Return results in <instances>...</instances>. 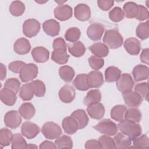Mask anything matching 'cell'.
Wrapping results in <instances>:
<instances>
[{
    "mask_svg": "<svg viewBox=\"0 0 149 149\" xmlns=\"http://www.w3.org/2000/svg\"><path fill=\"white\" fill-rule=\"evenodd\" d=\"M118 127L121 132L125 134L132 140L140 136L142 132L141 127L139 123L126 119L120 122Z\"/></svg>",
    "mask_w": 149,
    "mask_h": 149,
    "instance_id": "cell-1",
    "label": "cell"
},
{
    "mask_svg": "<svg viewBox=\"0 0 149 149\" xmlns=\"http://www.w3.org/2000/svg\"><path fill=\"white\" fill-rule=\"evenodd\" d=\"M103 42L108 48L116 49L122 46L123 39L118 30L111 29L105 31L103 37Z\"/></svg>",
    "mask_w": 149,
    "mask_h": 149,
    "instance_id": "cell-2",
    "label": "cell"
},
{
    "mask_svg": "<svg viewBox=\"0 0 149 149\" xmlns=\"http://www.w3.org/2000/svg\"><path fill=\"white\" fill-rule=\"evenodd\" d=\"M94 128L100 133L109 136H115L118 131V125L109 119L102 120L95 125Z\"/></svg>",
    "mask_w": 149,
    "mask_h": 149,
    "instance_id": "cell-3",
    "label": "cell"
},
{
    "mask_svg": "<svg viewBox=\"0 0 149 149\" xmlns=\"http://www.w3.org/2000/svg\"><path fill=\"white\" fill-rule=\"evenodd\" d=\"M41 132L45 138L50 140L58 138L62 133L61 127L52 122L45 123L42 127Z\"/></svg>",
    "mask_w": 149,
    "mask_h": 149,
    "instance_id": "cell-4",
    "label": "cell"
},
{
    "mask_svg": "<svg viewBox=\"0 0 149 149\" xmlns=\"http://www.w3.org/2000/svg\"><path fill=\"white\" fill-rule=\"evenodd\" d=\"M38 74V67L34 63L25 64L19 72V77L22 81L26 83L33 80Z\"/></svg>",
    "mask_w": 149,
    "mask_h": 149,
    "instance_id": "cell-5",
    "label": "cell"
},
{
    "mask_svg": "<svg viewBox=\"0 0 149 149\" xmlns=\"http://www.w3.org/2000/svg\"><path fill=\"white\" fill-rule=\"evenodd\" d=\"M40 22L34 19L26 20L23 24V33L27 37H35L40 30Z\"/></svg>",
    "mask_w": 149,
    "mask_h": 149,
    "instance_id": "cell-6",
    "label": "cell"
},
{
    "mask_svg": "<svg viewBox=\"0 0 149 149\" xmlns=\"http://www.w3.org/2000/svg\"><path fill=\"white\" fill-rule=\"evenodd\" d=\"M116 86L118 90L123 93L132 90L134 86V81L129 73H123L116 81Z\"/></svg>",
    "mask_w": 149,
    "mask_h": 149,
    "instance_id": "cell-7",
    "label": "cell"
},
{
    "mask_svg": "<svg viewBox=\"0 0 149 149\" xmlns=\"http://www.w3.org/2000/svg\"><path fill=\"white\" fill-rule=\"evenodd\" d=\"M5 125L11 129H16L20 125L22 122L21 115L19 111L12 110L7 112L3 118Z\"/></svg>",
    "mask_w": 149,
    "mask_h": 149,
    "instance_id": "cell-8",
    "label": "cell"
},
{
    "mask_svg": "<svg viewBox=\"0 0 149 149\" xmlns=\"http://www.w3.org/2000/svg\"><path fill=\"white\" fill-rule=\"evenodd\" d=\"M123 98L126 105L129 107L136 108L140 106L143 102L141 96L135 91H129L122 93Z\"/></svg>",
    "mask_w": 149,
    "mask_h": 149,
    "instance_id": "cell-9",
    "label": "cell"
},
{
    "mask_svg": "<svg viewBox=\"0 0 149 149\" xmlns=\"http://www.w3.org/2000/svg\"><path fill=\"white\" fill-rule=\"evenodd\" d=\"M40 131V127L36 123L31 122H25L21 126L22 134L29 139L36 137Z\"/></svg>",
    "mask_w": 149,
    "mask_h": 149,
    "instance_id": "cell-10",
    "label": "cell"
},
{
    "mask_svg": "<svg viewBox=\"0 0 149 149\" xmlns=\"http://www.w3.org/2000/svg\"><path fill=\"white\" fill-rule=\"evenodd\" d=\"M58 95L63 102L70 103L75 98V90L71 85L65 84L59 90Z\"/></svg>",
    "mask_w": 149,
    "mask_h": 149,
    "instance_id": "cell-11",
    "label": "cell"
},
{
    "mask_svg": "<svg viewBox=\"0 0 149 149\" xmlns=\"http://www.w3.org/2000/svg\"><path fill=\"white\" fill-rule=\"evenodd\" d=\"M54 16L60 21H65L72 16V8L68 5L57 6L54 10Z\"/></svg>",
    "mask_w": 149,
    "mask_h": 149,
    "instance_id": "cell-12",
    "label": "cell"
},
{
    "mask_svg": "<svg viewBox=\"0 0 149 149\" xmlns=\"http://www.w3.org/2000/svg\"><path fill=\"white\" fill-rule=\"evenodd\" d=\"M87 80L90 88H99L104 83L102 74L98 70H93L87 74Z\"/></svg>",
    "mask_w": 149,
    "mask_h": 149,
    "instance_id": "cell-13",
    "label": "cell"
},
{
    "mask_svg": "<svg viewBox=\"0 0 149 149\" xmlns=\"http://www.w3.org/2000/svg\"><path fill=\"white\" fill-rule=\"evenodd\" d=\"M74 17L81 22L87 21L91 17V10L90 7L84 3L77 5L74 9Z\"/></svg>",
    "mask_w": 149,
    "mask_h": 149,
    "instance_id": "cell-14",
    "label": "cell"
},
{
    "mask_svg": "<svg viewBox=\"0 0 149 149\" xmlns=\"http://www.w3.org/2000/svg\"><path fill=\"white\" fill-rule=\"evenodd\" d=\"M104 31V28L102 24L94 23L88 27L87 29V35L90 40L93 41H98L101 40Z\"/></svg>",
    "mask_w": 149,
    "mask_h": 149,
    "instance_id": "cell-15",
    "label": "cell"
},
{
    "mask_svg": "<svg viewBox=\"0 0 149 149\" xmlns=\"http://www.w3.org/2000/svg\"><path fill=\"white\" fill-rule=\"evenodd\" d=\"M87 112L91 118L99 120L104 115L105 108L101 103H94L87 106Z\"/></svg>",
    "mask_w": 149,
    "mask_h": 149,
    "instance_id": "cell-16",
    "label": "cell"
},
{
    "mask_svg": "<svg viewBox=\"0 0 149 149\" xmlns=\"http://www.w3.org/2000/svg\"><path fill=\"white\" fill-rule=\"evenodd\" d=\"M124 48L130 55H137L140 51L141 44L138 39L130 37L124 42Z\"/></svg>",
    "mask_w": 149,
    "mask_h": 149,
    "instance_id": "cell-17",
    "label": "cell"
},
{
    "mask_svg": "<svg viewBox=\"0 0 149 149\" xmlns=\"http://www.w3.org/2000/svg\"><path fill=\"white\" fill-rule=\"evenodd\" d=\"M42 28L44 32L51 37L58 36L60 31L59 23L54 19H49L45 21L42 24Z\"/></svg>",
    "mask_w": 149,
    "mask_h": 149,
    "instance_id": "cell-18",
    "label": "cell"
},
{
    "mask_svg": "<svg viewBox=\"0 0 149 149\" xmlns=\"http://www.w3.org/2000/svg\"><path fill=\"white\" fill-rule=\"evenodd\" d=\"M31 55L34 61L37 63L47 62L49 56V52L43 47H37L33 49Z\"/></svg>",
    "mask_w": 149,
    "mask_h": 149,
    "instance_id": "cell-19",
    "label": "cell"
},
{
    "mask_svg": "<svg viewBox=\"0 0 149 149\" xmlns=\"http://www.w3.org/2000/svg\"><path fill=\"white\" fill-rule=\"evenodd\" d=\"M14 51L19 55H25L31 49V45L28 40L25 38L17 39L13 45Z\"/></svg>",
    "mask_w": 149,
    "mask_h": 149,
    "instance_id": "cell-20",
    "label": "cell"
},
{
    "mask_svg": "<svg viewBox=\"0 0 149 149\" xmlns=\"http://www.w3.org/2000/svg\"><path fill=\"white\" fill-rule=\"evenodd\" d=\"M0 98L2 102L8 106L13 105L17 100L16 94L12 90L5 87L1 89Z\"/></svg>",
    "mask_w": 149,
    "mask_h": 149,
    "instance_id": "cell-21",
    "label": "cell"
},
{
    "mask_svg": "<svg viewBox=\"0 0 149 149\" xmlns=\"http://www.w3.org/2000/svg\"><path fill=\"white\" fill-rule=\"evenodd\" d=\"M115 148H129L132 144V140L122 132L115 134L113 137Z\"/></svg>",
    "mask_w": 149,
    "mask_h": 149,
    "instance_id": "cell-22",
    "label": "cell"
},
{
    "mask_svg": "<svg viewBox=\"0 0 149 149\" xmlns=\"http://www.w3.org/2000/svg\"><path fill=\"white\" fill-rule=\"evenodd\" d=\"M149 68L147 66L137 65L134 67L132 70V74L136 81L144 80L148 77Z\"/></svg>",
    "mask_w": 149,
    "mask_h": 149,
    "instance_id": "cell-23",
    "label": "cell"
},
{
    "mask_svg": "<svg viewBox=\"0 0 149 149\" xmlns=\"http://www.w3.org/2000/svg\"><path fill=\"white\" fill-rule=\"evenodd\" d=\"M62 126L65 132L69 134H74L79 129L77 122L71 116H67L63 119Z\"/></svg>",
    "mask_w": 149,
    "mask_h": 149,
    "instance_id": "cell-24",
    "label": "cell"
},
{
    "mask_svg": "<svg viewBox=\"0 0 149 149\" xmlns=\"http://www.w3.org/2000/svg\"><path fill=\"white\" fill-rule=\"evenodd\" d=\"M77 122L79 129H81L84 128L88 124L89 119L84 110L79 109L73 111L71 115Z\"/></svg>",
    "mask_w": 149,
    "mask_h": 149,
    "instance_id": "cell-25",
    "label": "cell"
},
{
    "mask_svg": "<svg viewBox=\"0 0 149 149\" xmlns=\"http://www.w3.org/2000/svg\"><path fill=\"white\" fill-rule=\"evenodd\" d=\"M89 49L95 56L103 58L107 56L109 54L108 47L104 43L96 42L89 47Z\"/></svg>",
    "mask_w": 149,
    "mask_h": 149,
    "instance_id": "cell-26",
    "label": "cell"
},
{
    "mask_svg": "<svg viewBox=\"0 0 149 149\" xmlns=\"http://www.w3.org/2000/svg\"><path fill=\"white\" fill-rule=\"evenodd\" d=\"M101 100V93L98 89H93L90 90L86 97L84 98L83 103L88 106L92 104L100 102Z\"/></svg>",
    "mask_w": 149,
    "mask_h": 149,
    "instance_id": "cell-27",
    "label": "cell"
},
{
    "mask_svg": "<svg viewBox=\"0 0 149 149\" xmlns=\"http://www.w3.org/2000/svg\"><path fill=\"white\" fill-rule=\"evenodd\" d=\"M21 116L25 119H30L35 115L36 109L34 105L30 102H25L21 105L19 109Z\"/></svg>",
    "mask_w": 149,
    "mask_h": 149,
    "instance_id": "cell-28",
    "label": "cell"
},
{
    "mask_svg": "<svg viewBox=\"0 0 149 149\" xmlns=\"http://www.w3.org/2000/svg\"><path fill=\"white\" fill-rule=\"evenodd\" d=\"M127 110L126 106L123 105H116L111 110L110 115L112 119L117 122H122L125 120V115Z\"/></svg>",
    "mask_w": 149,
    "mask_h": 149,
    "instance_id": "cell-29",
    "label": "cell"
},
{
    "mask_svg": "<svg viewBox=\"0 0 149 149\" xmlns=\"http://www.w3.org/2000/svg\"><path fill=\"white\" fill-rule=\"evenodd\" d=\"M68 47L69 53L76 58L81 57L86 52V47L81 41H76L72 44L68 45Z\"/></svg>",
    "mask_w": 149,
    "mask_h": 149,
    "instance_id": "cell-30",
    "label": "cell"
},
{
    "mask_svg": "<svg viewBox=\"0 0 149 149\" xmlns=\"http://www.w3.org/2000/svg\"><path fill=\"white\" fill-rule=\"evenodd\" d=\"M120 75L121 70L115 66H109L105 71V81L108 83L116 81Z\"/></svg>",
    "mask_w": 149,
    "mask_h": 149,
    "instance_id": "cell-31",
    "label": "cell"
},
{
    "mask_svg": "<svg viewBox=\"0 0 149 149\" xmlns=\"http://www.w3.org/2000/svg\"><path fill=\"white\" fill-rule=\"evenodd\" d=\"M75 74L74 69L68 65L62 66L59 69V75L61 79L65 82L71 81Z\"/></svg>",
    "mask_w": 149,
    "mask_h": 149,
    "instance_id": "cell-32",
    "label": "cell"
},
{
    "mask_svg": "<svg viewBox=\"0 0 149 149\" xmlns=\"http://www.w3.org/2000/svg\"><path fill=\"white\" fill-rule=\"evenodd\" d=\"M73 85L76 89L80 91H86L90 88L87 84V74L81 73L77 75L73 81Z\"/></svg>",
    "mask_w": 149,
    "mask_h": 149,
    "instance_id": "cell-33",
    "label": "cell"
},
{
    "mask_svg": "<svg viewBox=\"0 0 149 149\" xmlns=\"http://www.w3.org/2000/svg\"><path fill=\"white\" fill-rule=\"evenodd\" d=\"M30 84L34 94L36 97H42L45 95L46 87L43 81L40 80H36L30 82Z\"/></svg>",
    "mask_w": 149,
    "mask_h": 149,
    "instance_id": "cell-34",
    "label": "cell"
},
{
    "mask_svg": "<svg viewBox=\"0 0 149 149\" xmlns=\"http://www.w3.org/2000/svg\"><path fill=\"white\" fill-rule=\"evenodd\" d=\"M137 6L138 5L133 2H127L125 3L123 7L124 16L128 19L136 17L137 13Z\"/></svg>",
    "mask_w": 149,
    "mask_h": 149,
    "instance_id": "cell-35",
    "label": "cell"
},
{
    "mask_svg": "<svg viewBox=\"0 0 149 149\" xmlns=\"http://www.w3.org/2000/svg\"><path fill=\"white\" fill-rule=\"evenodd\" d=\"M25 10L24 4L20 1H13L9 6V12L14 16L22 15Z\"/></svg>",
    "mask_w": 149,
    "mask_h": 149,
    "instance_id": "cell-36",
    "label": "cell"
},
{
    "mask_svg": "<svg viewBox=\"0 0 149 149\" xmlns=\"http://www.w3.org/2000/svg\"><path fill=\"white\" fill-rule=\"evenodd\" d=\"M13 134L7 128H2L0 130V145L1 147L9 146L12 142Z\"/></svg>",
    "mask_w": 149,
    "mask_h": 149,
    "instance_id": "cell-37",
    "label": "cell"
},
{
    "mask_svg": "<svg viewBox=\"0 0 149 149\" xmlns=\"http://www.w3.org/2000/svg\"><path fill=\"white\" fill-rule=\"evenodd\" d=\"M141 116L142 115L140 110L136 108H130L126 110L125 115V119L138 123L141 120Z\"/></svg>",
    "mask_w": 149,
    "mask_h": 149,
    "instance_id": "cell-38",
    "label": "cell"
},
{
    "mask_svg": "<svg viewBox=\"0 0 149 149\" xmlns=\"http://www.w3.org/2000/svg\"><path fill=\"white\" fill-rule=\"evenodd\" d=\"M27 144L20 133H15L13 134L11 142V148L12 149L27 148Z\"/></svg>",
    "mask_w": 149,
    "mask_h": 149,
    "instance_id": "cell-39",
    "label": "cell"
},
{
    "mask_svg": "<svg viewBox=\"0 0 149 149\" xmlns=\"http://www.w3.org/2000/svg\"><path fill=\"white\" fill-rule=\"evenodd\" d=\"M55 144L57 148H72L73 147V141L71 137L66 135H63L56 139Z\"/></svg>",
    "mask_w": 149,
    "mask_h": 149,
    "instance_id": "cell-40",
    "label": "cell"
},
{
    "mask_svg": "<svg viewBox=\"0 0 149 149\" xmlns=\"http://www.w3.org/2000/svg\"><path fill=\"white\" fill-rule=\"evenodd\" d=\"M136 35L140 39L144 40L149 36V24L148 21L140 23L136 29Z\"/></svg>",
    "mask_w": 149,
    "mask_h": 149,
    "instance_id": "cell-41",
    "label": "cell"
},
{
    "mask_svg": "<svg viewBox=\"0 0 149 149\" xmlns=\"http://www.w3.org/2000/svg\"><path fill=\"white\" fill-rule=\"evenodd\" d=\"M69 56L66 52L54 51L51 54V59L55 63L63 65L68 62Z\"/></svg>",
    "mask_w": 149,
    "mask_h": 149,
    "instance_id": "cell-42",
    "label": "cell"
},
{
    "mask_svg": "<svg viewBox=\"0 0 149 149\" xmlns=\"http://www.w3.org/2000/svg\"><path fill=\"white\" fill-rule=\"evenodd\" d=\"M133 147L135 148H149V139L146 134H143L133 140Z\"/></svg>",
    "mask_w": 149,
    "mask_h": 149,
    "instance_id": "cell-43",
    "label": "cell"
},
{
    "mask_svg": "<svg viewBox=\"0 0 149 149\" xmlns=\"http://www.w3.org/2000/svg\"><path fill=\"white\" fill-rule=\"evenodd\" d=\"M81 32L77 27H71L67 30L65 34V38L66 41L75 42L77 41L80 37Z\"/></svg>",
    "mask_w": 149,
    "mask_h": 149,
    "instance_id": "cell-44",
    "label": "cell"
},
{
    "mask_svg": "<svg viewBox=\"0 0 149 149\" xmlns=\"http://www.w3.org/2000/svg\"><path fill=\"white\" fill-rule=\"evenodd\" d=\"M34 95L33 91L31 89L30 83L23 84L20 88L19 96L23 101L31 100Z\"/></svg>",
    "mask_w": 149,
    "mask_h": 149,
    "instance_id": "cell-45",
    "label": "cell"
},
{
    "mask_svg": "<svg viewBox=\"0 0 149 149\" xmlns=\"http://www.w3.org/2000/svg\"><path fill=\"white\" fill-rule=\"evenodd\" d=\"M124 13L123 10L118 6L113 8L109 12V19L114 22H119L124 19Z\"/></svg>",
    "mask_w": 149,
    "mask_h": 149,
    "instance_id": "cell-46",
    "label": "cell"
},
{
    "mask_svg": "<svg viewBox=\"0 0 149 149\" xmlns=\"http://www.w3.org/2000/svg\"><path fill=\"white\" fill-rule=\"evenodd\" d=\"M88 63L91 69L98 70L102 68L104 65V60L102 58H100L95 55L91 56L88 59Z\"/></svg>",
    "mask_w": 149,
    "mask_h": 149,
    "instance_id": "cell-47",
    "label": "cell"
},
{
    "mask_svg": "<svg viewBox=\"0 0 149 149\" xmlns=\"http://www.w3.org/2000/svg\"><path fill=\"white\" fill-rule=\"evenodd\" d=\"M98 141L101 147V148L104 149H112L115 148L113 139L110 137L109 136L103 135L100 137Z\"/></svg>",
    "mask_w": 149,
    "mask_h": 149,
    "instance_id": "cell-48",
    "label": "cell"
},
{
    "mask_svg": "<svg viewBox=\"0 0 149 149\" xmlns=\"http://www.w3.org/2000/svg\"><path fill=\"white\" fill-rule=\"evenodd\" d=\"M20 83L17 78H9L6 80L4 84V87L9 88L17 94L20 89Z\"/></svg>",
    "mask_w": 149,
    "mask_h": 149,
    "instance_id": "cell-49",
    "label": "cell"
},
{
    "mask_svg": "<svg viewBox=\"0 0 149 149\" xmlns=\"http://www.w3.org/2000/svg\"><path fill=\"white\" fill-rule=\"evenodd\" d=\"M134 89V91L139 93L143 98H144L147 101L148 100V85L147 82L137 84Z\"/></svg>",
    "mask_w": 149,
    "mask_h": 149,
    "instance_id": "cell-50",
    "label": "cell"
},
{
    "mask_svg": "<svg viewBox=\"0 0 149 149\" xmlns=\"http://www.w3.org/2000/svg\"><path fill=\"white\" fill-rule=\"evenodd\" d=\"M52 46L54 51L66 52L67 45L64 39L61 37H58L54 39Z\"/></svg>",
    "mask_w": 149,
    "mask_h": 149,
    "instance_id": "cell-51",
    "label": "cell"
},
{
    "mask_svg": "<svg viewBox=\"0 0 149 149\" xmlns=\"http://www.w3.org/2000/svg\"><path fill=\"white\" fill-rule=\"evenodd\" d=\"M149 13L148 9L143 5H139L137 6V13L136 19L139 21H143L148 19Z\"/></svg>",
    "mask_w": 149,
    "mask_h": 149,
    "instance_id": "cell-52",
    "label": "cell"
},
{
    "mask_svg": "<svg viewBox=\"0 0 149 149\" xmlns=\"http://www.w3.org/2000/svg\"><path fill=\"white\" fill-rule=\"evenodd\" d=\"M25 64L26 63L22 61H16L10 63L8 66V68L10 71L15 73H19Z\"/></svg>",
    "mask_w": 149,
    "mask_h": 149,
    "instance_id": "cell-53",
    "label": "cell"
},
{
    "mask_svg": "<svg viewBox=\"0 0 149 149\" xmlns=\"http://www.w3.org/2000/svg\"><path fill=\"white\" fill-rule=\"evenodd\" d=\"M114 1H104L98 0L97 1V5L99 8L104 11H107L109 10L113 5Z\"/></svg>",
    "mask_w": 149,
    "mask_h": 149,
    "instance_id": "cell-54",
    "label": "cell"
},
{
    "mask_svg": "<svg viewBox=\"0 0 149 149\" xmlns=\"http://www.w3.org/2000/svg\"><path fill=\"white\" fill-rule=\"evenodd\" d=\"M84 148L86 149L101 148V147H100L98 140H97L95 139H91L86 142Z\"/></svg>",
    "mask_w": 149,
    "mask_h": 149,
    "instance_id": "cell-55",
    "label": "cell"
},
{
    "mask_svg": "<svg viewBox=\"0 0 149 149\" xmlns=\"http://www.w3.org/2000/svg\"><path fill=\"white\" fill-rule=\"evenodd\" d=\"M149 49L148 48L143 49L140 54V60L143 63L148 65L149 63Z\"/></svg>",
    "mask_w": 149,
    "mask_h": 149,
    "instance_id": "cell-56",
    "label": "cell"
},
{
    "mask_svg": "<svg viewBox=\"0 0 149 149\" xmlns=\"http://www.w3.org/2000/svg\"><path fill=\"white\" fill-rule=\"evenodd\" d=\"M39 147H40V149H46V148L56 149V148H57L55 144L52 141H43L42 143H41Z\"/></svg>",
    "mask_w": 149,
    "mask_h": 149,
    "instance_id": "cell-57",
    "label": "cell"
},
{
    "mask_svg": "<svg viewBox=\"0 0 149 149\" xmlns=\"http://www.w3.org/2000/svg\"><path fill=\"white\" fill-rule=\"evenodd\" d=\"M0 66H1V72H0L1 80H3L6 76V68L5 66L2 63L0 64Z\"/></svg>",
    "mask_w": 149,
    "mask_h": 149,
    "instance_id": "cell-58",
    "label": "cell"
},
{
    "mask_svg": "<svg viewBox=\"0 0 149 149\" xmlns=\"http://www.w3.org/2000/svg\"><path fill=\"white\" fill-rule=\"evenodd\" d=\"M38 147L36 146L35 144H29L27 145V148H37Z\"/></svg>",
    "mask_w": 149,
    "mask_h": 149,
    "instance_id": "cell-59",
    "label": "cell"
},
{
    "mask_svg": "<svg viewBox=\"0 0 149 149\" xmlns=\"http://www.w3.org/2000/svg\"><path fill=\"white\" fill-rule=\"evenodd\" d=\"M36 2L37 3H45L46 2H47V1H36Z\"/></svg>",
    "mask_w": 149,
    "mask_h": 149,
    "instance_id": "cell-60",
    "label": "cell"
}]
</instances>
